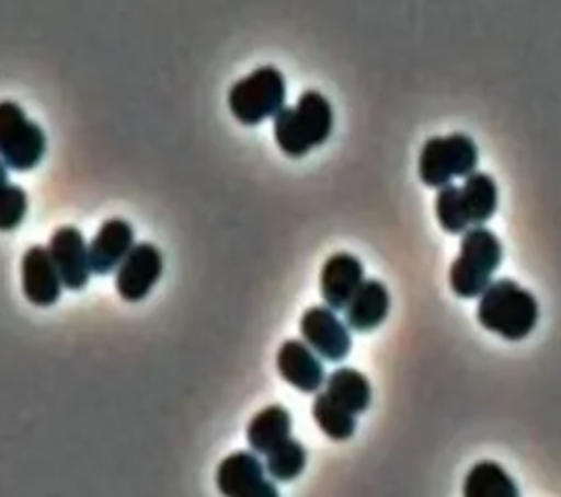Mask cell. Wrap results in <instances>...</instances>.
I'll use <instances>...</instances> for the list:
<instances>
[{
    "instance_id": "3957f363",
    "label": "cell",
    "mask_w": 561,
    "mask_h": 497,
    "mask_svg": "<svg viewBox=\"0 0 561 497\" xmlns=\"http://www.w3.org/2000/svg\"><path fill=\"white\" fill-rule=\"evenodd\" d=\"M502 263V243L484 226L465 230L460 252L449 267V287L458 298H476L489 285Z\"/></svg>"
},
{
    "instance_id": "ba28073f",
    "label": "cell",
    "mask_w": 561,
    "mask_h": 497,
    "mask_svg": "<svg viewBox=\"0 0 561 497\" xmlns=\"http://www.w3.org/2000/svg\"><path fill=\"white\" fill-rule=\"evenodd\" d=\"M164 269L162 252L145 241L136 243L123 263L116 267V291L127 302H138L149 296Z\"/></svg>"
},
{
    "instance_id": "9a60e30c",
    "label": "cell",
    "mask_w": 561,
    "mask_h": 497,
    "mask_svg": "<svg viewBox=\"0 0 561 497\" xmlns=\"http://www.w3.org/2000/svg\"><path fill=\"white\" fill-rule=\"evenodd\" d=\"M390 311V293L379 280H364L355 296L344 307V320L348 328L357 333H368L377 328Z\"/></svg>"
},
{
    "instance_id": "2e32d148",
    "label": "cell",
    "mask_w": 561,
    "mask_h": 497,
    "mask_svg": "<svg viewBox=\"0 0 561 497\" xmlns=\"http://www.w3.org/2000/svg\"><path fill=\"white\" fill-rule=\"evenodd\" d=\"M291 436V416L283 405H267L252 416L245 429V440L254 453L267 455Z\"/></svg>"
},
{
    "instance_id": "277c9868",
    "label": "cell",
    "mask_w": 561,
    "mask_h": 497,
    "mask_svg": "<svg viewBox=\"0 0 561 497\" xmlns=\"http://www.w3.org/2000/svg\"><path fill=\"white\" fill-rule=\"evenodd\" d=\"M285 77L274 66L252 70L228 90L230 114L241 125H259L265 118H274L285 107Z\"/></svg>"
},
{
    "instance_id": "8992f818",
    "label": "cell",
    "mask_w": 561,
    "mask_h": 497,
    "mask_svg": "<svg viewBox=\"0 0 561 497\" xmlns=\"http://www.w3.org/2000/svg\"><path fill=\"white\" fill-rule=\"evenodd\" d=\"M46 153V134L15 101H0V160L11 171L35 169Z\"/></svg>"
},
{
    "instance_id": "5b68a950",
    "label": "cell",
    "mask_w": 561,
    "mask_h": 497,
    "mask_svg": "<svg viewBox=\"0 0 561 497\" xmlns=\"http://www.w3.org/2000/svg\"><path fill=\"white\" fill-rule=\"evenodd\" d=\"M478 166V147L467 134L434 136L419 153V177L425 186L440 188L456 177H467Z\"/></svg>"
},
{
    "instance_id": "ac0fdd59",
    "label": "cell",
    "mask_w": 561,
    "mask_h": 497,
    "mask_svg": "<svg viewBox=\"0 0 561 497\" xmlns=\"http://www.w3.org/2000/svg\"><path fill=\"white\" fill-rule=\"evenodd\" d=\"M462 204L471 226L486 223L497 210V184L489 173L473 171L460 186Z\"/></svg>"
},
{
    "instance_id": "7402d4cb",
    "label": "cell",
    "mask_w": 561,
    "mask_h": 497,
    "mask_svg": "<svg viewBox=\"0 0 561 497\" xmlns=\"http://www.w3.org/2000/svg\"><path fill=\"white\" fill-rule=\"evenodd\" d=\"M434 210H436V219H438L440 228L449 234H460L471 226L467 219L465 204H462L460 186H454V184L440 186L436 201H434Z\"/></svg>"
},
{
    "instance_id": "4fadbf2b",
    "label": "cell",
    "mask_w": 561,
    "mask_h": 497,
    "mask_svg": "<svg viewBox=\"0 0 561 497\" xmlns=\"http://www.w3.org/2000/svg\"><path fill=\"white\" fill-rule=\"evenodd\" d=\"M364 282V265L357 256L340 252L324 261L320 271V296L333 311H344Z\"/></svg>"
},
{
    "instance_id": "30bf717a",
    "label": "cell",
    "mask_w": 561,
    "mask_h": 497,
    "mask_svg": "<svg viewBox=\"0 0 561 497\" xmlns=\"http://www.w3.org/2000/svg\"><path fill=\"white\" fill-rule=\"evenodd\" d=\"M48 252L61 276L64 287L79 291L88 285L92 274L90 250L79 228L75 226L57 228L48 241Z\"/></svg>"
},
{
    "instance_id": "52a82bcc",
    "label": "cell",
    "mask_w": 561,
    "mask_h": 497,
    "mask_svg": "<svg viewBox=\"0 0 561 497\" xmlns=\"http://www.w3.org/2000/svg\"><path fill=\"white\" fill-rule=\"evenodd\" d=\"M217 490L226 497H276L265 464L254 451H234L217 466Z\"/></svg>"
},
{
    "instance_id": "7c38bea8",
    "label": "cell",
    "mask_w": 561,
    "mask_h": 497,
    "mask_svg": "<svg viewBox=\"0 0 561 497\" xmlns=\"http://www.w3.org/2000/svg\"><path fill=\"white\" fill-rule=\"evenodd\" d=\"M278 374L300 392H318L324 379V366L320 355L302 339H287L276 352Z\"/></svg>"
},
{
    "instance_id": "cb8c5ba5",
    "label": "cell",
    "mask_w": 561,
    "mask_h": 497,
    "mask_svg": "<svg viewBox=\"0 0 561 497\" xmlns=\"http://www.w3.org/2000/svg\"><path fill=\"white\" fill-rule=\"evenodd\" d=\"M9 184V166L0 160V190Z\"/></svg>"
},
{
    "instance_id": "5bb4252c",
    "label": "cell",
    "mask_w": 561,
    "mask_h": 497,
    "mask_svg": "<svg viewBox=\"0 0 561 497\" xmlns=\"http://www.w3.org/2000/svg\"><path fill=\"white\" fill-rule=\"evenodd\" d=\"M134 228L125 219H107L101 223L96 234L92 236L90 250V267L92 274L105 276L114 271L123 258L134 247Z\"/></svg>"
},
{
    "instance_id": "8fae6325",
    "label": "cell",
    "mask_w": 561,
    "mask_h": 497,
    "mask_svg": "<svg viewBox=\"0 0 561 497\" xmlns=\"http://www.w3.org/2000/svg\"><path fill=\"white\" fill-rule=\"evenodd\" d=\"M20 276H22V291L24 298L35 304V307H50L59 300L61 296V276L53 263V256L48 247L44 245H33L24 252L22 265H20Z\"/></svg>"
},
{
    "instance_id": "6da1fadb",
    "label": "cell",
    "mask_w": 561,
    "mask_h": 497,
    "mask_svg": "<svg viewBox=\"0 0 561 497\" xmlns=\"http://www.w3.org/2000/svg\"><path fill=\"white\" fill-rule=\"evenodd\" d=\"M333 131V107L329 99L316 90L298 96L296 105L283 107L274 116V140L289 158H302L311 149L324 145Z\"/></svg>"
},
{
    "instance_id": "603a6c76",
    "label": "cell",
    "mask_w": 561,
    "mask_h": 497,
    "mask_svg": "<svg viewBox=\"0 0 561 497\" xmlns=\"http://www.w3.org/2000/svg\"><path fill=\"white\" fill-rule=\"evenodd\" d=\"M26 210H28L26 190L22 186L9 182L0 190V230L2 232L15 230L24 221Z\"/></svg>"
},
{
    "instance_id": "44dd1931",
    "label": "cell",
    "mask_w": 561,
    "mask_h": 497,
    "mask_svg": "<svg viewBox=\"0 0 561 497\" xmlns=\"http://www.w3.org/2000/svg\"><path fill=\"white\" fill-rule=\"evenodd\" d=\"M305 464H307V449L302 447V442L289 436L285 442H280L276 449L267 453L265 469L272 479L291 482L302 473Z\"/></svg>"
},
{
    "instance_id": "d6986e66",
    "label": "cell",
    "mask_w": 561,
    "mask_h": 497,
    "mask_svg": "<svg viewBox=\"0 0 561 497\" xmlns=\"http://www.w3.org/2000/svg\"><path fill=\"white\" fill-rule=\"evenodd\" d=\"M462 493L467 497H517V484L513 477L491 460L478 462L465 477Z\"/></svg>"
},
{
    "instance_id": "ffe728a7",
    "label": "cell",
    "mask_w": 561,
    "mask_h": 497,
    "mask_svg": "<svg viewBox=\"0 0 561 497\" xmlns=\"http://www.w3.org/2000/svg\"><path fill=\"white\" fill-rule=\"evenodd\" d=\"M311 416L322 434L331 440H348L355 434V414L333 401L327 392L316 394Z\"/></svg>"
},
{
    "instance_id": "9c48e42d",
    "label": "cell",
    "mask_w": 561,
    "mask_h": 497,
    "mask_svg": "<svg viewBox=\"0 0 561 497\" xmlns=\"http://www.w3.org/2000/svg\"><path fill=\"white\" fill-rule=\"evenodd\" d=\"M302 339L327 361H342L351 352V333L331 307H309L300 317Z\"/></svg>"
},
{
    "instance_id": "e0dca14e",
    "label": "cell",
    "mask_w": 561,
    "mask_h": 497,
    "mask_svg": "<svg viewBox=\"0 0 561 497\" xmlns=\"http://www.w3.org/2000/svg\"><path fill=\"white\" fill-rule=\"evenodd\" d=\"M333 401H337L342 407L348 412L364 414L370 405L373 390L368 379L355 370V368H337L327 377V390H324Z\"/></svg>"
},
{
    "instance_id": "7a4b0ae2",
    "label": "cell",
    "mask_w": 561,
    "mask_h": 497,
    "mask_svg": "<svg viewBox=\"0 0 561 497\" xmlns=\"http://www.w3.org/2000/svg\"><path fill=\"white\" fill-rule=\"evenodd\" d=\"M478 322L508 342H519L533 333L539 320L535 296L515 280L500 278L480 293Z\"/></svg>"
}]
</instances>
